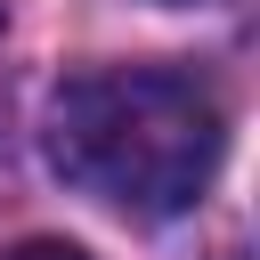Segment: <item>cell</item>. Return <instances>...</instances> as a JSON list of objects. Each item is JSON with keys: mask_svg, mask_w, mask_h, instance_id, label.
<instances>
[{"mask_svg": "<svg viewBox=\"0 0 260 260\" xmlns=\"http://www.w3.org/2000/svg\"><path fill=\"white\" fill-rule=\"evenodd\" d=\"M49 154L81 195L171 219L219 171V98L171 65H106L57 89Z\"/></svg>", "mask_w": 260, "mask_h": 260, "instance_id": "obj_1", "label": "cell"}, {"mask_svg": "<svg viewBox=\"0 0 260 260\" xmlns=\"http://www.w3.org/2000/svg\"><path fill=\"white\" fill-rule=\"evenodd\" d=\"M8 260H81V252H73V244H57V236H32V244H16Z\"/></svg>", "mask_w": 260, "mask_h": 260, "instance_id": "obj_2", "label": "cell"}]
</instances>
